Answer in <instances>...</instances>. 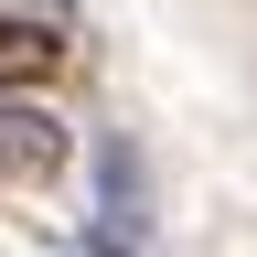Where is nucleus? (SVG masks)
I'll list each match as a JSON object with an SVG mask.
<instances>
[{
    "mask_svg": "<svg viewBox=\"0 0 257 257\" xmlns=\"http://www.w3.org/2000/svg\"><path fill=\"white\" fill-rule=\"evenodd\" d=\"M54 64H64V43L43 22H11V11H0V86H43Z\"/></svg>",
    "mask_w": 257,
    "mask_h": 257,
    "instance_id": "obj_2",
    "label": "nucleus"
},
{
    "mask_svg": "<svg viewBox=\"0 0 257 257\" xmlns=\"http://www.w3.org/2000/svg\"><path fill=\"white\" fill-rule=\"evenodd\" d=\"M75 161V128L54 107H32L22 86H0V182H54Z\"/></svg>",
    "mask_w": 257,
    "mask_h": 257,
    "instance_id": "obj_1",
    "label": "nucleus"
},
{
    "mask_svg": "<svg viewBox=\"0 0 257 257\" xmlns=\"http://www.w3.org/2000/svg\"><path fill=\"white\" fill-rule=\"evenodd\" d=\"M107 225H118V236L150 225V204H140V150H107Z\"/></svg>",
    "mask_w": 257,
    "mask_h": 257,
    "instance_id": "obj_3",
    "label": "nucleus"
}]
</instances>
